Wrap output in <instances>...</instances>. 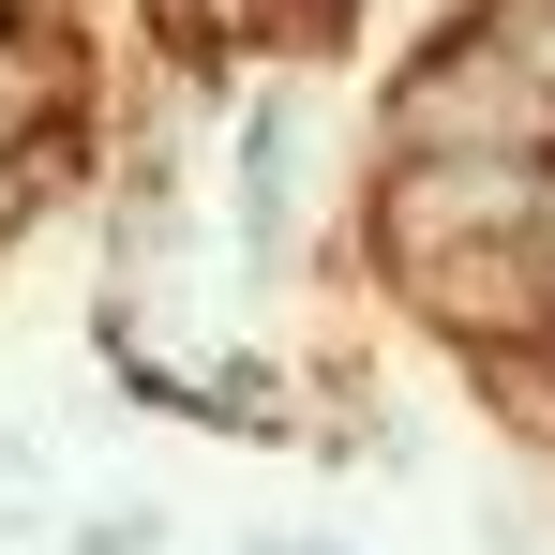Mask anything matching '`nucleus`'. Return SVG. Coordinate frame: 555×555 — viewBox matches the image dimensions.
I'll return each mask as SVG.
<instances>
[{
    "label": "nucleus",
    "instance_id": "obj_2",
    "mask_svg": "<svg viewBox=\"0 0 555 555\" xmlns=\"http://www.w3.org/2000/svg\"><path fill=\"white\" fill-rule=\"evenodd\" d=\"M285 166H300V120L256 105V135H241V225H256V241H285Z\"/></svg>",
    "mask_w": 555,
    "mask_h": 555
},
{
    "label": "nucleus",
    "instance_id": "obj_4",
    "mask_svg": "<svg viewBox=\"0 0 555 555\" xmlns=\"http://www.w3.org/2000/svg\"><path fill=\"white\" fill-rule=\"evenodd\" d=\"M151 15H166V46H181V61H210V46H225L256 0H151Z\"/></svg>",
    "mask_w": 555,
    "mask_h": 555
},
{
    "label": "nucleus",
    "instance_id": "obj_1",
    "mask_svg": "<svg viewBox=\"0 0 555 555\" xmlns=\"http://www.w3.org/2000/svg\"><path fill=\"white\" fill-rule=\"evenodd\" d=\"M0 135H61V61L30 15H0Z\"/></svg>",
    "mask_w": 555,
    "mask_h": 555
},
{
    "label": "nucleus",
    "instance_id": "obj_3",
    "mask_svg": "<svg viewBox=\"0 0 555 555\" xmlns=\"http://www.w3.org/2000/svg\"><path fill=\"white\" fill-rule=\"evenodd\" d=\"M61 555H166V511L151 495H120V511H76V541Z\"/></svg>",
    "mask_w": 555,
    "mask_h": 555
}]
</instances>
